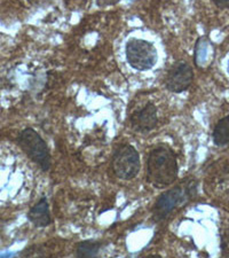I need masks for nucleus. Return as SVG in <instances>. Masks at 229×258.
Returning a JSON list of instances; mask_svg holds the SVG:
<instances>
[{
	"label": "nucleus",
	"instance_id": "1",
	"mask_svg": "<svg viewBox=\"0 0 229 258\" xmlns=\"http://www.w3.org/2000/svg\"><path fill=\"white\" fill-rule=\"evenodd\" d=\"M178 160L168 146H158L149 153L147 160V180L155 188H165L176 181Z\"/></svg>",
	"mask_w": 229,
	"mask_h": 258
},
{
	"label": "nucleus",
	"instance_id": "2",
	"mask_svg": "<svg viewBox=\"0 0 229 258\" xmlns=\"http://www.w3.org/2000/svg\"><path fill=\"white\" fill-rule=\"evenodd\" d=\"M197 192V184L195 180L183 182V185L174 187L168 193L161 195L157 200V203L154 208V216L156 220H161L168 217L177 207L185 205L190 201Z\"/></svg>",
	"mask_w": 229,
	"mask_h": 258
},
{
	"label": "nucleus",
	"instance_id": "3",
	"mask_svg": "<svg viewBox=\"0 0 229 258\" xmlns=\"http://www.w3.org/2000/svg\"><path fill=\"white\" fill-rule=\"evenodd\" d=\"M18 143L35 163L38 164L44 171H48L51 168V155H49L47 145L39 136V133L30 127L24 128L20 133Z\"/></svg>",
	"mask_w": 229,
	"mask_h": 258
},
{
	"label": "nucleus",
	"instance_id": "4",
	"mask_svg": "<svg viewBox=\"0 0 229 258\" xmlns=\"http://www.w3.org/2000/svg\"><path fill=\"white\" fill-rule=\"evenodd\" d=\"M126 59L132 68L139 72L151 69L157 62L155 46L147 40L133 38L126 44Z\"/></svg>",
	"mask_w": 229,
	"mask_h": 258
},
{
	"label": "nucleus",
	"instance_id": "5",
	"mask_svg": "<svg viewBox=\"0 0 229 258\" xmlns=\"http://www.w3.org/2000/svg\"><path fill=\"white\" fill-rule=\"evenodd\" d=\"M112 170L116 176L123 180H131L140 170V156L131 145H125L115 152L112 157Z\"/></svg>",
	"mask_w": 229,
	"mask_h": 258
},
{
	"label": "nucleus",
	"instance_id": "6",
	"mask_svg": "<svg viewBox=\"0 0 229 258\" xmlns=\"http://www.w3.org/2000/svg\"><path fill=\"white\" fill-rule=\"evenodd\" d=\"M193 80L194 73L191 67L187 62H179L170 70L165 81V86L170 92L181 93L189 89Z\"/></svg>",
	"mask_w": 229,
	"mask_h": 258
},
{
	"label": "nucleus",
	"instance_id": "7",
	"mask_svg": "<svg viewBox=\"0 0 229 258\" xmlns=\"http://www.w3.org/2000/svg\"><path fill=\"white\" fill-rule=\"evenodd\" d=\"M157 108L152 103H147L142 109L136 110L131 116V126L137 132L151 131L157 125Z\"/></svg>",
	"mask_w": 229,
	"mask_h": 258
},
{
	"label": "nucleus",
	"instance_id": "8",
	"mask_svg": "<svg viewBox=\"0 0 229 258\" xmlns=\"http://www.w3.org/2000/svg\"><path fill=\"white\" fill-rule=\"evenodd\" d=\"M28 218L37 227H46L51 224V215L47 199L43 198L33 206L28 214Z\"/></svg>",
	"mask_w": 229,
	"mask_h": 258
},
{
	"label": "nucleus",
	"instance_id": "9",
	"mask_svg": "<svg viewBox=\"0 0 229 258\" xmlns=\"http://www.w3.org/2000/svg\"><path fill=\"white\" fill-rule=\"evenodd\" d=\"M212 137H213V143L219 147L229 145V115L216 123Z\"/></svg>",
	"mask_w": 229,
	"mask_h": 258
},
{
	"label": "nucleus",
	"instance_id": "10",
	"mask_svg": "<svg viewBox=\"0 0 229 258\" xmlns=\"http://www.w3.org/2000/svg\"><path fill=\"white\" fill-rule=\"evenodd\" d=\"M103 243L100 242V241H94V240H86L79 242L77 245L76 255L77 257L82 258H91L98 256V253L101 250Z\"/></svg>",
	"mask_w": 229,
	"mask_h": 258
},
{
	"label": "nucleus",
	"instance_id": "11",
	"mask_svg": "<svg viewBox=\"0 0 229 258\" xmlns=\"http://www.w3.org/2000/svg\"><path fill=\"white\" fill-rule=\"evenodd\" d=\"M221 251L223 256L229 257V231L226 232L221 239Z\"/></svg>",
	"mask_w": 229,
	"mask_h": 258
},
{
	"label": "nucleus",
	"instance_id": "12",
	"mask_svg": "<svg viewBox=\"0 0 229 258\" xmlns=\"http://www.w3.org/2000/svg\"><path fill=\"white\" fill-rule=\"evenodd\" d=\"M216 7L221 8V10H226L229 8V0H213Z\"/></svg>",
	"mask_w": 229,
	"mask_h": 258
},
{
	"label": "nucleus",
	"instance_id": "13",
	"mask_svg": "<svg viewBox=\"0 0 229 258\" xmlns=\"http://www.w3.org/2000/svg\"><path fill=\"white\" fill-rule=\"evenodd\" d=\"M228 73H229V62H228Z\"/></svg>",
	"mask_w": 229,
	"mask_h": 258
}]
</instances>
